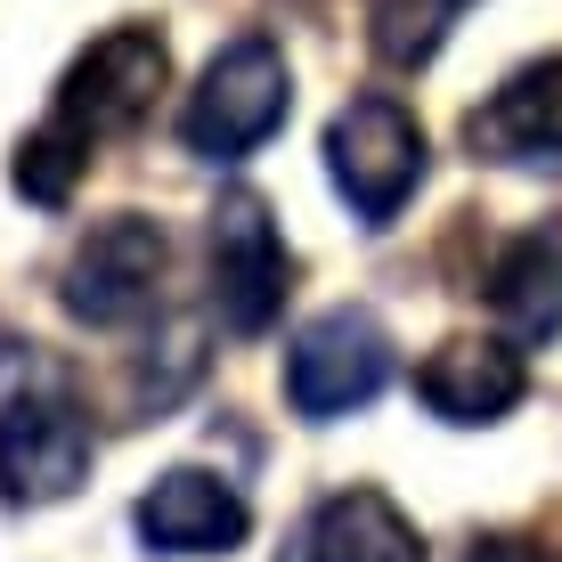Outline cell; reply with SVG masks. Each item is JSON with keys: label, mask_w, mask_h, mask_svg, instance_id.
Returning <instances> with one entry per match:
<instances>
[{"label": "cell", "mask_w": 562, "mask_h": 562, "mask_svg": "<svg viewBox=\"0 0 562 562\" xmlns=\"http://www.w3.org/2000/svg\"><path fill=\"white\" fill-rule=\"evenodd\" d=\"M294 114V74H285V49L269 33H237L228 49H212V66L196 74L180 106V139L204 164H237V155L269 147Z\"/></svg>", "instance_id": "1"}, {"label": "cell", "mask_w": 562, "mask_h": 562, "mask_svg": "<svg viewBox=\"0 0 562 562\" xmlns=\"http://www.w3.org/2000/svg\"><path fill=\"white\" fill-rule=\"evenodd\" d=\"M326 180L367 228H392L400 204L424 188V123L383 90L351 99L326 123Z\"/></svg>", "instance_id": "2"}, {"label": "cell", "mask_w": 562, "mask_h": 562, "mask_svg": "<svg viewBox=\"0 0 562 562\" xmlns=\"http://www.w3.org/2000/svg\"><path fill=\"white\" fill-rule=\"evenodd\" d=\"M392 383V335H383L375 310L342 302V310H318L294 342H285V400H294L302 424H335L367 408V400Z\"/></svg>", "instance_id": "3"}, {"label": "cell", "mask_w": 562, "mask_h": 562, "mask_svg": "<svg viewBox=\"0 0 562 562\" xmlns=\"http://www.w3.org/2000/svg\"><path fill=\"white\" fill-rule=\"evenodd\" d=\"M294 285V254H285L269 196L254 188H221L212 204V310H221L228 335H269Z\"/></svg>", "instance_id": "4"}, {"label": "cell", "mask_w": 562, "mask_h": 562, "mask_svg": "<svg viewBox=\"0 0 562 562\" xmlns=\"http://www.w3.org/2000/svg\"><path fill=\"white\" fill-rule=\"evenodd\" d=\"M164 261H171L164 221H147V212H106V221H90V237L74 245L57 294H66V310L82 326H131V318L155 310Z\"/></svg>", "instance_id": "5"}, {"label": "cell", "mask_w": 562, "mask_h": 562, "mask_svg": "<svg viewBox=\"0 0 562 562\" xmlns=\"http://www.w3.org/2000/svg\"><path fill=\"white\" fill-rule=\"evenodd\" d=\"M164 82H171V42L155 25H114L66 66L57 114H66L74 131H90V139H106V131L139 123V114L164 99Z\"/></svg>", "instance_id": "6"}, {"label": "cell", "mask_w": 562, "mask_h": 562, "mask_svg": "<svg viewBox=\"0 0 562 562\" xmlns=\"http://www.w3.org/2000/svg\"><path fill=\"white\" fill-rule=\"evenodd\" d=\"M90 416L57 392H16L0 408V497L9 506H57L90 481Z\"/></svg>", "instance_id": "7"}, {"label": "cell", "mask_w": 562, "mask_h": 562, "mask_svg": "<svg viewBox=\"0 0 562 562\" xmlns=\"http://www.w3.org/2000/svg\"><path fill=\"white\" fill-rule=\"evenodd\" d=\"M131 521H139L147 554H171V562L237 554L245 538H254V506H245L221 473H204V464H171V473H155L139 490V506H131Z\"/></svg>", "instance_id": "8"}, {"label": "cell", "mask_w": 562, "mask_h": 562, "mask_svg": "<svg viewBox=\"0 0 562 562\" xmlns=\"http://www.w3.org/2000/svg\"><path fill=\"white\" fill-rule=\"evenodd\" d=\"M464 147L473 164H506V171H554L562 180V57L521 66L464 114Z\"/></svg>", "instance_id": "9"}, {"label": "cell", "mask_w": 562, "mask_h": 562, "mask_svg": "<svg viewBox=\"0 0 562 562\" xmlns=\"http://www.w3.org/2000/svg\"><path fill=\"white\" fill-rule=\"evenodd\" d=\"M521 392H530V367L497 335H457L416 367V400L440 424H497L521 408Z\"/></svg>", "instance_id": "10"}, {"label": "cell", "mask_w": 562, "mask_h": 562, "mask_svg": "<svg viewBox=\"0 0 562 562\" xmlns=\"http://www.w3.org/2000/svg\"><path fill=\"white\" fill-rule=\"evenodd\" d=\"M294 562H424V538L383 490H335L302 521Z\"/></svg>", "instance_id": "11"}, {"label": "cell", "mask_w": 562, "mask_h": 562, "mask_svg": "<svg viewBox=\"0 0 562 562\" xmlns=\"http://www.w3.org/2000/svg\"><path fill=\"white\" fill-rule=\"evenodd\" d=\"M481 285H490V310L514 342L562 335V228H521L514 245H497Z\"/></svg>", "instance_id": "12"}, {"label": "cell", "mask_w": 562, "mask_h": 562, "mask_svg": "<svg viewBox=\"0 0 562 562\" xmlns=\"http://www.w3.org/2000/svg\"><path fill=\"white\" fill-rule=\"evenodd\" d=\"M90 147H99L90 131H74L66 114H49L42 131H25V139H16V164H9L16 196L42 204V212H66L74 188H82V171H90Z\"/></svg>", "instance_id": "13"}, {"label": "cell", "mask_w": 562, "mask_h": 562, "mask_svg": "<svg viewBox=\"0 0 562 562\" xmlns=\"http://www.w3.org/2000/svg\"><path fill=\"white\" fill-rule=\"evenodd\" d=\"M464 0H375L367 9V42H375L383 66H424L440 42H449V16Z\"/></svg>", "instance_id": "14"}, {"label": "cell", "mask_w": 562, "mask_h": 562, "mask_svg": "<svg viewBox=\"0 0 562 562\" xmlns=\"http://www.w3.org/2000/svg\"><path fill=\"white\" fill-rule=\"evenodd\" d=\"M457 562H554V554H538L530 538H473Z\"/></svg>", "instance_id": "15"}]
</instances>
